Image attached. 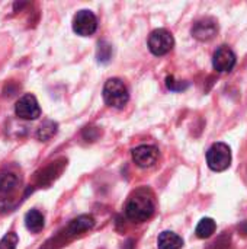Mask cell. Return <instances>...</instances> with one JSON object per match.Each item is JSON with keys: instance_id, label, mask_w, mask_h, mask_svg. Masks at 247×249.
<instances>
[{"instance_id": "1", "label": "cell", "mask_w": 247, "mask_h": 249, "mask_svg": "<svg viewBox=\"0 0 247 249\" xmlns=\"http://www.w3.org/2000/svg\"><path fill=\"white\" fill-rule=\"evenodd\" d=\"M154 198L153 194L146 190H137L128 200L125 206V214L132 222H147L154 214Z\"/></svg>"}, {"instance_id": "2", "label": "cell", "mask_w": 247, "mask_h": 249, "mask_svg": "<svg viewBox=\"0 0 247 249\" xmlns=\"http://www.w3.org/2000/svg\"><path fill=\"white\" fill-rule=\"evenodd\" d=\"M130 99L128 89L121 79H109L103 86V101L112 108H124Z\"/></svg>"}, {"instance_id": "3", "label": "cell", "mask_w": 247, "mask_h": 249, "mask_svg": "<svg viewBox=\"0 0 247 249\" xmlns=\"http://www.w3.org/2000/svg\"><path fill=\"white\" fill-rule=\"evenodd\" d=\"M207 163L214 172H223L231 165V150L226 143H215L207 152Z\"/></svg>"}, {"instance_id": "4", "label": "cell", "mask_w": 247, "mask_h": 249, "mask_svg": "<svg viewBox=\"0 0 247 249\" xmlns=\"http://www.w3.org/2000/svg\"><path fill=\"white\" fill-rule=\"evenodd\" d=\"M175 45L173 35L167 29H156L148 36V48L154 55H165L167 54Z\"/></svg>"}, {"instance_id": "5", "label": "cell", "mask_w": 247, "mask_h": 249, "mask_svg": "<svg viewBox=\"0 0 247 249\" xmlns=\"http://www.w3.org/2000/svg\"><path fill=\"white\" fill-rule=\"evenodd\" d=\"M98 29V19L90 10H80L73 18V31L80 36H90Z\"/></svg>"}, {"instance_id": "6", "label": "cell", "mask_w": 247, "mask_h": 249, "mask_svg": "<svg viewBox=\"0 0 247 249\" xmlns=\"http://www.w3.org/2000/svg\"><path fill=\"white\" fill-rule=\"evenodd\" d=\"M15 112L22 120H36L41 115V108L36 98L31 93L23 95L15 107Z\"/></svg>"}, {"instance_id": "7", "label": "cell", "mask_w": 247, "mask_h": 249, "mask_svg": "<svg viewBox=\"0 0 247 249\" xmlns=\"http://www.w3.org/2000/svg\"><path fill=\"white\" fill-rule=\"evenodd\" d=\"M159 159V149L150 144H141L132 150V160L140 168H151Z\"/></svg>"}, {"instance_id": "8", "label": "cell", "mask_w": 247, "mask_h": 249, "mask_svg": "<svg viewBox=\"0 0 247 249\" xmlns=\"http://www.w3.org/2000/svg\"><path fill=\"white\" fill-rule=\"evenodd\" d=\"M218 32V23L213 18H202L192 26V35L198 41H210Z\"/></svg>"}, {"instance_id": "9", "label": "cell", "mask_w": 247, "mask_h": 249, "mask_svg": "<svg viewBox=\"0 0 247 249\" xmlns=\"http://www.w3.org/2000/svg\"><path fill=\"white\" fill-rule=\"evenodd\" d=\"M236 64V54L233 53L231 48H229L227 45H221L213 57V66L217 71L220 73H226V71H231L233 67Z\"/></svg>"}, {"instance_id": "10", "label": "cell", "mask_w": 247, "mask_h": 249, "mask_svg": "<svg viewBox=\"0 0 247 249\" xmlns=\"http://www.w3.org/2000/svg\"><path fill=\"white\" fill-rule=\"evenodd\" d=\"M93 226H95V219L92 216H86L84 214V216H79L77 219L71 220L68 228H67V231H68L70 235L74 236V235H80L83 232L90 231Z\"/></svg>"}, {"instance_id": "11", "label": "cell", "mask_w": 247, "mask_h": 249, "mask_svg": "<svg viewBox=\"0 0 247 249\" xmlns=\"http://www.w3.org/2000/svg\"><path fill=\"white\" fill-rule=\"evenodd\" d=\"M183 239L173 232H162L157 239V249H181Z\"/></svg>"}, {"instance_id": "12", "label": "cell", "mask_w": 247, "mask_h": 249, "mask_svg": "<svg viewBox=\"0 0 247 249\" xmlns=\"http://www.w3.org/2000/svg\"><path fill=\"white\" fill-rule=\"evenodd\" d=\"M25 226L32 233H39L44 229V216L38 210H31L25 216Z\"/></svg>"}, {"instance_id": "13", "label": "cell", "mask_w": 247, "mask_h": 249, "mask_svg": "<svg viewBox=\"0 0 247 249\" xmlns=\"http://www.w3.org/2000/svg\"><path fill=\"white\" fill-rule=\"evenodd\" d=\"M215 229H217L215 222L213 219H210V217H205V219H202L198 223V226L195 229V233H197V236L199 239H208L210 236H213V233L215 232Z\"/></svg>"}, {"instance_id": "14", "label": "cell", "mask_w": 247, "mask_h": 249, "mask_svg": "<svg viewBox=\"0 0 247 249\" xmlns=\"http://www.w3.org/2000/svg\"><path fill=\"white\" fill-rule=\"evenodd\" d=\"M19 179L13 174H1L0 175V194H10L16 190Z\"/></svg>"}, {"instance_id": "15", "label": "cell", "mask_w": 247, "mask_h": 249, "mask_svg": "<svg viewBox=\"0 0 247 249\" xmlns=\"http://www.w3.org/2000/svg\"><path fill=\"white\" fill-rule=\"evenodd\" d=\"M57 130H58V125L57 123L54 121H45L36 131V137L41 140V142H48L49 139H52L55 134H57Z\"/></svg>"}, {"instance_id": "16", "label": "cell", "mask_w": 247, "mask_h": 249, "mask_svg": "<svg viewBox=\"0 0 247 249\" xmlns=\"http://www.w3.org/2000/svg\"><path fill=\"white\" fill-rule=\"evenodd\" d=\"M112 57V47L111 44H108L106 41H100L98 44V50H96V58L99 63L105 64L111 60Z\"/></svg>"}, {"instance_id": "17", "label": "cell", "mask_w": 247, "mask_h": 249, "mask_svg": "<svg viewBox=\"0 0 247 249\" xmlns=\"http://www.w3.org/2000/svg\"><path fill=\"white\" fill-rule=\"evenodd\" d=\"M19 242V238L15 232H9L6 233L1 241H0V249H16Z\"/></svg>"}, {"instance_id": "18", "label": "cell", "mask_w": 247, "mask_h": 249, "mask_svg": "<svg viewBox=\"0 0 247 249\" xmlns=\"http://www.w3.org/2000/svg\"><path fill=\"white\" fill-rule=\"evenodd\" d=\"M166 86L173 90V92H182L188 88V83L186 82H182V80H176L173 76H169L166 79Z\"/></svg>"}, {"instance_id": "19", "label": "cell", "mask_w": 247, "mask_h": 249, "mask_svg": "<svg viewBox=\"0 0 247 249\" xmlns=\"http://www.w3.org/2000/svg\"><path fill=\"white\" fill-rule=\"evenodd\" d=\"M230 248V235L224 232L220 238H217L208 249H229Z\"/></svg>"}]
</instances>
